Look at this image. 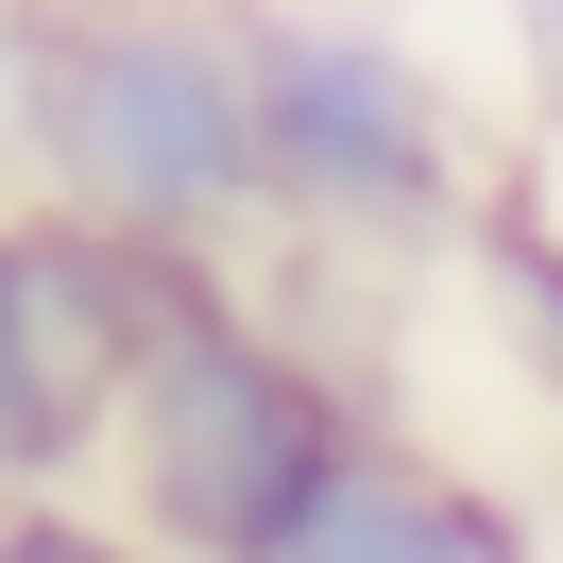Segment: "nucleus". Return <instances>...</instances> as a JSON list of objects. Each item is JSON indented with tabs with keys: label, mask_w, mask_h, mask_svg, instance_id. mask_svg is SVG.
<instances>
[{
	"label": "nucleus",
	"mask_w": 563,
	"mask_h": 563,
	"mask_svg": "<svg viewBox=\"0 0 563 563\" xmlns=\"http://www.w3.org/2000/svg\"><path fill=\"white\" fill-rule=\"evenodd\" d=\"M358 444H376L358 376L256 290V256H172L154 342L103 427V495L137 512V547L154 563H274Z\"/></svg>",
	"instance_id": "nucleus-1"
},
{
	"label": "nucleus",
	"mask_w": 563,
	"mask_h": 563,
	"mask_svg": "<svg viewBox=\"0 0 563 563\" xmlns=\"http://www.w3.org/2000/svg\"><path fill=\"white\" fill-rule=\"evenodd\" d=\"M52 206L120 222L154 256H256V69L240 0H52L35 35V172Z\"/></svg>",
	"instance_id": "nucleus-2"
},
{
	"label": "nucleus",
	"mask_w": 563,
	"mask_h": 563,
	"mask_svg": "<svg viewBox=\"0 0 563 563\" xmlns=\"http://www.w3.org/2000/svg\"><path fill=\"white\" fill-rule=\"evenodd\" d=\"M240 69H256V206H274L290 256H461V222H478L495 172H478L461 86L393 18L240 0Z\"/></svg>",
	"instance_id": "nucleus-3"
},
{
	"label": "nucleus",
	"mask_w": 563,
	"mask_h": 563,
	"mask_svg": "<svg viewBox=\"0 0 563 563\" xmlns=\"http://www.w3.org/2000/svg\"><path fill=\"white\" fill-rule=\"evenodd\" d=\"M154 290H172L154 240L52 206V188H0V495L103 478V427H120L137 342H154Z\"/></svg>",
	"instance_id": "nucleus-4"
},
{
	"label": "nucleus",
	"mask_w": 563,
	"mask_h": 563,
	"mask_svg": "<svg viewBox=\"0 0 563 563\" xmlns=\"http://www.w3.org/2000/svg\"><path fill=\"white\" fill-rule=\"evenodd\" d=\"M274 563H529V529H512L495 478H461V461H427V444L376 427V444L308 495V529H290Z\"/></svg>",
	"instance_id": "nucleus-5"
},
{
	"label": "nucleus",
	"mask_w": 563,
	"mask_h": 563,
	"mask_svg": "<svg viewBox=\"0 0 563 563\" xmlns=\"http://www.w3.org/2000/svg\"><path fill=\"white\" fill-rule=\"evenodd\" d=\"M461 274H478V308H495V342L529 358V393L563 410V240L529 206H495L478 188V222H461Z\"/></svg>",
	"instance_id": "nucleus-6"
},
{
	"label": "nucleus",
	"mask_w": 563,
	"mask_h": 563,
	"mask_svg": "<svg viewBox=\"0 0 563 563\" xmlns=\"http://www.w3.org/2000/svg\"><path fill=\"white\" fill-rule=\"evenodd\" d=\"M0 563H154V547L103 478H35V495H0Z\"/></svg>",
	"instance_id": "nucleus-7"
},
{
	"label": "nucleus",
	"mask_w": 563,
	"mask_h": 563,
	"mask_svg": "<svg viewBox=\"0 0 563 563\" xmlns=\"http://www.w3.org/2000/svg\"><path fill=\"white\" fill-rule=\"evenodd\" d=\"M495 35H512V86H529V120H563V0H495Z\"/></svg>",
	"instance_id": "nucleus-8"
}]
</instances>
